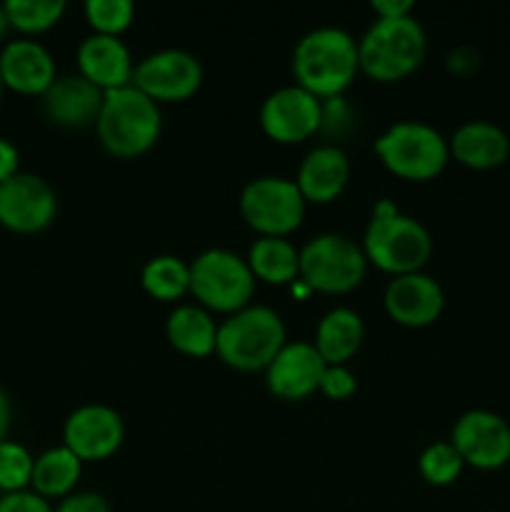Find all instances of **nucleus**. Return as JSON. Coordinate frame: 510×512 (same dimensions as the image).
Wrapping results in <instances>:
<instances>
[{
    "instance_id": "2f4dec72",
    "label": "nucleus",
    "mask_w": 510,
    "mask_h": 512,
    "mask_svg": "<svg viewBox=\"0 0 510 512\" xmlns=\"http://www.w3.org/2000/svg\"><path fill=\"white\" fill-rule=\"evenodd\" d=\"M0 512H55L48 500L35 490H20V493H5L0 498Z\"/></svg>"
},
{
    "instance_id": "cd10ccee",
    "label": "nucleus",
    "mask_w": 510,
    "mask_h": 512,
    "mask_svg": "<svg viewBox=\"0 0 510 512\" xmlns=\"http://www.w3.org/2000/svg\"><path fill=\"white\" fill-rule=\"evenodd\" d=\"M465 463L458 455V450L453 448V443H433L420 453L418 470L423 475L425 483L435 485V488H445V485H453L455 480L463 473Z\"/></svg>"
},
{
    "instance_id": "4468645a",
    "label": "nucleus",
    "mask_w": 510,
    "mask_h": 512,
    "mask_svg": "<svg viewBox=\"0 0 510 512\" xmlns=\"http://www.w3.org/2000/svg\"><path fill=\"white\" fill-rule=\"evenodd\" d=\"M125 440V423L118 410L108 405H83L65 420L63 445L80 460H105L120 450Z\"/></svg>"
},
{
    "instance_id": "9b49d317",
    "label": "nucleus",
    "mask_w": 510,
    "mask_h": 512,
    "mask_svg": "<svg viewBox=\"0 0 510 512\" xmlns=\"http://www.w3.org/2000/svg\"><path fill=\"white\" fill-rule=\"evenodd\" d=\"M450 443L465 465L478 470H498L510 463V425L490 410H468L460 415Z\"/></svg>"
},
{
    "instance_id": "2eb2a0df",
    "label": "nucleus",
    "mask_w": 510,
    "mask_h": 512,
    "mask_svg": "<svg viewBox=\"0 0 510 512\" xmlns=\"http://www.w3.org/2000/svg\"><path fill=\"white\" fill-rule=\"evenodd\" d=\"M325 360L315 350L313 343H285L283 350L275 355L273 363L265 370L268 390L280 400H305L320 390V380L325 373Z\"/></svg>"
},
{
    "instance_id": "72a5a7b5",
    "label": "nucleus",
    "mask_w": 510,
    "mask_h": 512,
    "mask_svg": "<svg viewBox=\"0 0 510 512\" xmlns=\"http://www.w3.org/2000/svg\"><path fill=\"white\" fill-rule=\"evenodd\" d=\"M370 8L378 18H405V15H413L415 3L413 0H373Z\"/></svg>"
},
{
    "instance_id": "ddd939ff",
    "label": "nucleus",
    "mask_w": 510,
    "mask_h": 512,
    "mask_svg": "<svg viewBox=\"0 0 510 512\" xmlns=\"http://www.w3.org/2000/svg\"><path fill=\"white\" fill-rule=\"evenodd\" d=\"M260 125L275 143H300L323 125V103L300 85H285L263 100Z\"/></svg>"
},
{
    "instance_id": "a878e982",
    "label": "nucleus",
    "mask_w": 510,
    "mask_h": 512,
    "mask_svg": "<svg viewBox=\"0 0 510 512\" xmlns=\"http://www.w3.org/2000/svg\"><path fill=\"white\" fill-rule=\"evenodd\" d=\"M145 293L155 300H180L190 293V265L175 255H155L143 265L140 273Z\"/></svg>"
},
{
    "instance_id": "5701e85b",
    "label": "nucleus",
    "mask_w": 510,
    "mask_h": 512,
    "mask_svg": "<svg viewBox=\"0 0 510 512\" xmlns=\"http://www.w3.org/2000/svg\"><path fill=\"white\" fill-rule=\"evenodd\" d=\"M165 335L178 353L190 355V358H205V355L215 353L218 325L200 305H178L168 315Z\"/></svg>"
},
{
    "instance_id": "f257e3e1",
    "label": "nucleus",
    "mask_w": 510,
    "mask_h": 512,
    "mask_svg": "<svg viewBox=\"0 0 510 512\" xmlns=\"http://www.w3.org/2000/svg\"><path fill=\"white\" fill-rule=\"evenodd\" d=\"M358 70V40L343 28H315L295 45V85L315 98H338L353 83Z\"/></svg>"
},
{
    "instance_id": "20e7f679",
    "label": "nucleus",
    "mask_w": 510,
    "mask_h": 512,
    "mask_svg": "<svg viewBox=\"0 0 510 512\" xmlns=\"http://www.w3.org/2000/svg\"><path fill=\"white\" fill-rule=\"evenodd\" d=\"M425 50L428 38L413 15L378 18L358 40L360 70L380 83H395L420 68Z\"/></svg>"
},
{
    "instance_id": "c9c22d12",
    "label": "nucleus",
    "mask_w": 510,
    "mask_h": 512,
    "mask_svg": "<svg viewBox=\"0 0 510 512\" xmlns=\"http://www.w3.org/2000/svg\"><path fill=\"white\" fill-rule=\"evenodd\" d=\"M10 418H13V410H10V400H8V395H5V390L0 388V443H5V440H8Z\"/></svg>"
},
{
    "instance_id": "412c9836",
    "label": "nucleus",
    "mask_w": 510,
    "mask_h": 512,
    "mask_svg": "<svg viewBox=\"0 0 510 512\" xmlns=\"http://www.w3.org/2000/svg\"><path fill=\"white\" fill-rule=\"evenodd\" d=\"M450 158L470 170H493L508 160L510 138L503 128L488 120H468L448 140Z\"/></svg>"
},
{
    "instance_id": "f704fd0d",
    "label": "nucleus",
    "mask_w": 510,
    "mask_h": 512,
    "mask_svg": "<svg viewBox=\"0 0 510 512\" xmlns=\"http://www.w3.org/2000/svg\"><path fill=\"white\" fill-rule=\"evenodd\" d=\"M18 163H20L18 148H15V145L10 143V140L0 138V183L20 173Z\"/></svg>"
},
{
    "instance_id": "dca6fc26",
    "label": "nucleus",
    "mask_w": 510,
    "mask_h": 512,
    "mask_svg": "<svg viewBox=\"0 0 510 512\" xmlns=\"http://www.w3.org/2000/svg\"><path fill=\"white\" fill-rule=\"evenodd\" d=\"M385 313L405 328H425L440 318L445 293L435 278L425 273L398 275L388 283L383 295Z\"/></svg>"
},
{
    "instance_id": "a211bd4d",
    "label": "nucleus",
    "mask_w": 510,
    "mask_h": 512,
    "mask_svg": "<svg viewBox=\"0 0 510 512\" xmlns=\"http://www.w3.org/2000/svg\"><path fill=\"white\" fill-rule=\"evenodd\" d=\"M0 78L5 88L23 95H45L55 83V60L35 40H10L0 53Z\"/></svg>"
},
{
    "instance_id": "b1692460",
    "label": "nucleus",
    "mask_w": 510,
    "mask_h": 512,
    "mask_svg": "<svg viewBox=\"0 0 510 512\" xmlns=\"http://www.w3.org/2000/svg\"><path fill=\"white\" fill-rule=\"evenodd\" d=\"M248 265L255 280L290 285L300 278V250L288 238H258L248 250Z\"/></svg>"
},
{
    "instance_id": "f8f14e48",
    "label": "nucleus",
    "mask_w": 510,
    "mask_h": 512,
    "mask_svg": "<svg viewBox=\"0 0 510 512\" xmlns=\"http://www.w3.org/2000/svg\"><path fill=\"white\" fill-rule=\"evenodd\" d=\"M58 213V198L48 180L18 173L0 183V225L13 233H40Z\"/></svg>"
},
{
    "instance_id": "393cba45",
    "label": "nucleus",
    "mask_w": 510,
    "mask_h": 512,
    "mask_svg": "<svg viewBox=\"0 0 510 512\" xmlns=\"http://www.w3.org/2000/svg\"><path fill=\"white\" fill-rule=\"evenodd\" d=\"M80 473H83V460L75 453H70L65 445H60V448H50L35 458L30 485L45 500L68 498L75 490V485H78Z\"/></svg>"
},
{
    "instance_id": "1a4fd4ad",
    "label": "nucleus",
    "mask_w": 510,
    "mask_h": 512,
    "mask_svg": "<svg viewBox=\"0 0 510 512\" xmlns=\"http://www.w3.org/2000/svg\"><path fill=\"white\" fill-rule=\"evenodd\" d=\"M240 215L260 238H285L303 223L305 198L295 180L265 175L243 188Z\"/></svg>"
},
{
    "instance_id": "e433bc0d",
    "label": "nucleus",
    "mask_w": 510,
    "mask_h": 512,
    "mask_svg": "<svg viewBox=\"0 0 510 512\" xmlns=\"http://www.w3.org/2000/svg\"><path fill=\"white\" fill-rule=\"evenodd\" d=\"M10 33V20L8 15H5V8L0 5V40H5V35Z\"/></svg>"
},
{
    "instance_id": "4be33fe9",
    "label": "nucleus",
    "mask_w": 510,
    "mask_h": 512,
    "mask_svg": "<svg viewBox=\"0 0 510 512\" xmlns=\"http://www.w3.org/2000/svg\"><path fill=\"white\" fill-rule=\"evenodd\" d=\"M365 340L363 320L350 308H333L323 315L315 330V350L325 365H345Z\"/></svg>"
},
{
    "instance_id": "7ed1b4c3",
    "label": "nucleus",
    "mask_w": 510,
    "mask_h": 512,
    "mask_svg": "<svg viewBox=\"0 0 510 512\" xmlns=\"http://www.w3.org/2000/svg\"><path fill=\"white\" fill-rule=\"evenodd\" d=\"M95 130L110 155L138 158L158 143L163 118L155 100L140 93L135 85H125V88L105 93Z\"/></svg>"
},
{
    "instance_id": "aec40b11",
    "label": "nucleus",
    "mask_w": 510,
    "mask_h": 512,
    "mask_svg": "<svg viewBox=\"0 0 510 512\" xmlns=\"http://www.w3.org/2000/svg\"><path fill=\"white\" fill-rule=\"evenodd\" d=\"M350 180V160L335 145H318L303 158L295 185L305 203H333Z\"/></svg>"
},
{
    "instance_id": "9d476101",
    "label": "nucleus",
    "mask_w": 510,
    "mask_h": 512,
    "mask_svg": "<svg viewBox=\"0 0 510 512\" xmlns=\"http://www.w3.org/2000/svg\"><path fill=\"white\" fill-rule=\"evenodd\" d=\"M133 85L155 103H180L203 85V65L188 50H158L135 65Z\"/></svg>"
},
{
    "instance_id": "c756f323",
    "label": "nucleus",
    "mask_w": 510,
    "mask_h": 512,
    "mask_svg": "<svg viewBox=\"0 0 510 512\" xmlns=\"http://www.w3.org/2000/svg\"><path fill=\"white\" fill-rule=\"evenodd\" d=\"M35 458L20 443L5 440L0 443V490L5 493H20L28 490L33 480Z\"/></svg>"
},
{
    "instance_id": "7c9ffc66",
    "label": "nucleus",
    "mask_w": 510,
    "mask_h": 512,
    "mask_svg": "<svg viewBox=\"0 0 510 512\" xmlns=\"http://www.w3.org/2000/svg\"><path fill=\"white\" fill-rule=\"evenodd\" d=\"M358 390V380L345 365H328L320 380V393L330 400H350Z\"/></svg>"
},
{
    "instance_id": "4c0bfd02",
    "label": "nucleus",
    "mask_w": 510,
    "mask_h": 512,
    "mask_svg": "<svg viewBox=\"0 0 510 512\" xmlns=\"http://www.w3.org/2000/svg\"><path fill=\"white\" fill-rule=\"evenodd\" d=\"M3 88H5V85H3V78H0V95H3Z\"/></svg>"
},
{
    "instance_id": "bb28decb",
    "label": "nucleus",
    "mask_w": 510,
    "mask_h": 512,
    "mask_svg": "<svg viewBox=\"0 0 510 512\" xmlns=\"http://www.w3.org/2000/svg\"><path fill=\"white\" fill-rule=\"evenodd\" d=\"M3 8L10 20V28L35 35L58 25L68 5L65 0H8Z\"/></svg>"
},
{
    "instance_id": "473e14b6",
    "label": "nucleus",
    "mask_w": 510,
    "mask_h": 512,
    "mask_svg": "<svg viewBox=\"0 0 510 512\" xmlns=\"http://www.w3.org/2000/svg\"><path fill=\"white\" fill-rule=\"evenodd\" d=\"M55 512H110V505L100 493H70Z\"/></svg>"
},
{
    "instance_id": "c85d7f7f",
    "label": "nucleus",
    "mask_w": 510,
    "mask_h": 512,
    "mask_svg": "<svg viewBox=\"0 0 510 512\" xmlns=\"http://www.w3.org/2000/svg\"><path fill=\"white\" fill-rule=\"evenodd\" d=\"M85 18L90 28L100 35H115L120 38L123 30L130 28L135 18V5L130 0H88L85 3Z\"/></svg>"
},
{
    "instance_id": "f03ea898",
    "label": "nucleus",
    "mask_w": 510,
    "mask_h": 512,
    "mask_svg": "<svg viewBox=\"0 0 510 512\" xmlns=\"http://www.w3.org/2000/svg\"><path fill=\"white\" fill-rule=\"evenodd\" d=\"M363 253L375 268L398 278L425 268L433 255V238L420 220L400 213L390 200H380L365 228Z\"/></svg>"
},
{
    "instance_id": "6ab92c4d",
    "label": "nucleus",
    "mask_w": 510,
    "mask_h": 512,
    "mask_svg": "<svg viewBox=\"0 0 510 512\" xmlns=\"http://www.w3.org/2000/svg\"><path fill=\"white\" fill-rule=\"evenodd\" d=\"M78 68L103 93L133 85V58L128 45L115 35H88L78 48Z\"/></svg>"
},
{
    "instance_id": "423d86ee",
    "label": "nucleus",
    "mask_w": 510,
    "mask_h": 512,
    "mask_svg": "<svg viewBox=\"0 0 510 512\" xmlns=\"http://www.w3.org/2000/svg\"><path fill=\"white\" fill-rule=\"evenodd\" d=\"M375 153L380 163L403 180H433L450 160L448 140L428 123L400 120L390 125L378 140Z\"/></svg>"
},
{
    "instance_id": "0eeeda50",
    "label": "nucleus",
    "mask_w": 510,
    "mask_h": 512,
    "mask_svg": "<svg viewBox=\"0 0 510 512\" xmlns=\"http://www.w3.org/2000/svg\"><path fill=\"white\" fill-rule=\"evenodd\" d=\"M190 293L200 308L238 313L255 295V275L248 260L225 248H210L190 263Z\"/></svg>"
},
{
    "instance_id": "6e6552de",
    "label": "nucleus",
    "mask_w": 510,
    "mask_h": 512,
    "mask_svg": "<svg viewBox=\"0 0 510 512\" xmlns=\"http://www.w3.org/2000/svg\"><path fill=\"white\" fill-rule=\"evenodd\" d=\"M368 270V258L355 240L338 233L315 235L300 248V278L318 293H350Z\"/></svg>"
},
{
    "instance_id": "f3484780",
    "label": "nucleus",
    "mask_w": 510,
    "mask_h": 512,
    "mask_svg": "<svg viewBox=\"0 0 510 512\" xmlns=\"http://www.w3.org/2000/svg\"><path fill=\"white\" fill-rule=\"evenodd\" d=\"M105 93L83 75H63L45 90L43 110L60 128L83 130L98 125Z\"/></svg>"
},
{
    "instance_id": "39448f33",
    "label": "nucleus",
    "mask_w": 510,
    "mask_h": 512,
    "mask_svg": "<svg viewBox=\"0 0 510 512\" xmlns=\"http://www.w3.org/2000/svg\"><path fill=\"white\" fill-rule=\"evenodd\" d=\"M285 345L283 318L268 305H248L218 325L215 353L243 373L268 370Z\"/></svg>"
}]
</instances>
